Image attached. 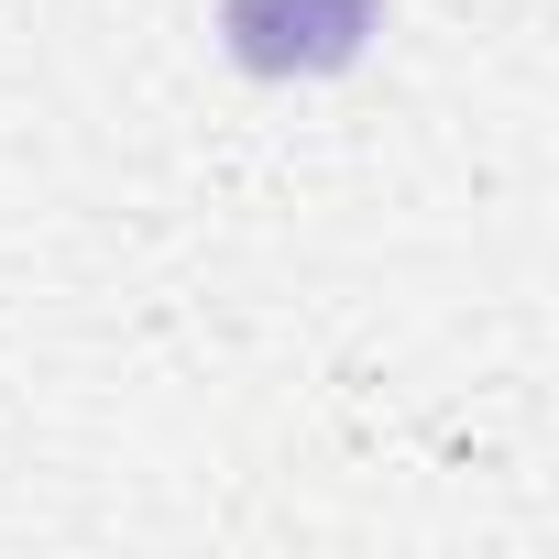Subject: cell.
Returning <instances> with one entry per match:
<instances>
[{
    "label": "cell",
    "mask_w": 559,
    "mask_h": 559,
    "mask_svg": "<svg viewBox=\"0 0 559 559\" xmlns=\"http://www.w3.org/2000/svg\"><path fill=\"white\" fill-rule=\"evenodd\" d=\"M384 0H219V34L252 78H330L373 45Z\"/></svg>",
    "instance_id": "cell-1"
}]
</instances>
